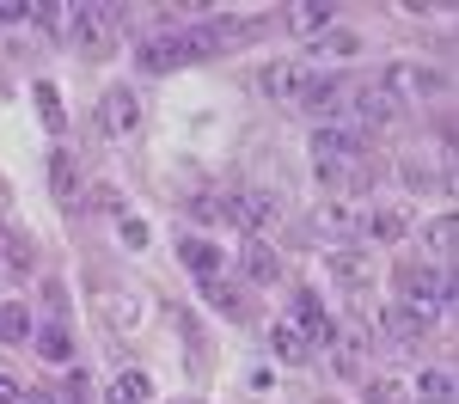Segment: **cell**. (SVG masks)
I'll return each instance as SVG.
<instances>
[{
  "label": "cell",
  "instance_id": "obj_1",
  "mask_svg": "<svg viewBox=\"0 0 459 404\" xmlns=\"http://www.w3.org/2000/svg\"><path fill=\"white\" fill-rule=\"evenodd\" d=\"M307 147H313V172H318L325 184H343L355 166L368 159V142H361L355 129H343V123H318Z\"/></svg>",
  "mask_w": 459,
  "mask_h": 404
},
{
  "label": "cell",
  "instance_id": "obj_2",
  "mask_svg": "<svg viewBox=\"0 0 459 404\" xmlns=\"http://www.w3.org/2000/svg\"><path fill=\"white\" fill-rule=\"evenodd\" d=\"M68 37H74V49H86V56H105L110 49V37L129 25V6H68Z\"/></svg>",
  "mask_w": 459,
  "mask_h": 404
},
{
  "label": "cell",
  "instance_id": "obj_3",
  "mask_svg": "<svg viewBox=\"0 0 459 404\" xmlns=\"http://www.w3.org/2000/svg\"><path fill=\"white\" fill-rule=\"evenodd\" d=\"M447 80H441V68H423V62H386L380 68V92H386L392 105H423V99H435Z\"/></svg>",
  "mask_w": 459,
  "mask_h": 404
},
{
  "label": "cell",
  "instance_id": "obj_4",
  "mask_svg": "<svg viewBox=\"0 0 459 404\" xmlns=\"http://www.w3.org/2000/svg\"><path fill=\"white\" fill-rule=\"evenodd\" d=\"M411 227H417V215H411L404 202H374L368 215H355V239H368V245H398V239H411Z\"/></svg>",
  "mask_w": 459,
  "mask_h": 404
},
{
  "label": "cell",
  "instance_id": "obj_5",
  "mask_svg": "<svg viewBox=\"0 0 459 404\" xmlns=\"http://www.w3.org/2000/svg\"><path fill=\"white\" fill-rule=\"evenodd\" d=\"M282 215V196L276 190H239V196H221V220H239V227H270Z\"/></svg>",
  "mask_w": 459,
  "mask_h": 404
},
{
  "label": "cell",
  "instance_id": "obj_6",
  "mask_svg": "<svg viewBox=\"0 0 459 404\" xmlns=\"http://www.w3.org/2000/svg\"><path fill=\"white\" fill-rule=\"evenodd\" d=\"M99 129H105L110 142L135 135V129H142V99H135L129 86H110L105 99H99Z\"/></svg>",
  "mask_w": 459,
  "mask_h": 404
},
{
  "label": "cell",
  "instance_id": "obj_7",
  "mask_svg": "<svg viewBox=\"0 0 459 404\" xmlns=\"http://www.w3.org/2000/svg\"><path fill=\"white\" fill-rule=\"evenodd\" d=\"M288 31L300 37V43H318L325 31H337V6H331V0H300V6H288Z\"/></svg>",
  "mask_w": 459,
  "mask_h": 404
},
{
  "label": "cell",
  "instance_id": "obj_8",
  "mask_svg": "<svg viewBox=\"0 0 459 404\" xmlns=\"http://www.w3.org/2000/svg\"><path fill=\"white\" fill-rule=\"evenodd\" d=\"M307 86H313V68H307V62H276V68H264V92L282 99V105H300Z\"/></svg>",
  "mask_w": 459,
  "mask_h": 404
},
{
  "label": "cell",
  "instance_id": "obj_9",
  "mask_svg": "<svg viewBox=\"0 0 459 404\" xmlns=\"http://www.w3.org/2000/svg\"><path fill=\"white\" fill-rule=\"evenodd\" d=\"M343 92H350V86H343L337 73L313 68V86H307V99H300V110H307V116H318V123H331V116H337V105H343Z\"/></svg>",
  "mask_w": 459,
  "mask_h": 404
},
{
  "label": "cell",
  "instance_id": "obj_10",
  "mask_svg": "<svg viewBox=\"0 0 459 404\" xmlns=\"http://www.w3.org/2000/svg\"><path fill=\"white\" fill-rule=\"evenodd\" d=\"M294 325L307 331V343H331V337H337V319L325 313V300H318L313 288L294 294Z\"/></svg>",
  "mask_w": 459,
  "mask_h": 404
},
{
  "label": "cell",
  "instance_id": "obj_11",
  "mask_svg": "<svg viewBox=\"0 0 459 404\" xmlns=\"http://www.w3.org/2000/svg\"><path fill=\"white\" fill-rule=\"evenodd\" d=\"M135 68H142V73H172V68H184V49H178V31L147 37L142 49H135Z\"/></svg>",
  "mask_w": 459,
  "mask_h": 404
},
{
  "label": "cell",
  "instance_id": "obj_12",
  "mask_svg": "<svg viewBox=\"0 0 459 404\" xmlns=\"http://www.w3.org/2000/svg\"><path fill=\"white\" fill-rule=\"evenodd\" d=\"M270 356H282L288 367H307L313 362V343H307V331L294 325V319H276L270 325Z\"/></svg>",
  "mask_w": 459,
  "mask_h": 404
},
{
  "label": "cell",
  "instance_id": "obj_13",
  "mask_svg": "<svg viewBox=\"0 0 459 404\" xmlns=\"http://www.w3.org/2000/svg\"><path fill=\"white\" fill-rule=\"evenodd\" d=\"M313 233H318V239H331V245H355V209L331 196V202L313 215Z\"/></svg>",
  "mask_w": 459,
  "mask_h": 404
},
{
  "label": "cell",
  "instance_id": "obj_14",
  "mask_svg": "<svg viewBox=\"0 0 459 404\" xmlns=\"http://www.w3.org/2000/svg\"><path fill=\"white\" fill-rule=\"evenodd\" d=\"M153 399V380H147L142 367H117L105 386V404H147Z\"/></svg>",
  "mask_w": 459,
  "mask_h": 404
},
{
  "label": "cell",
  "instance_id": "obj_15",
  "mask_svg": "<svg viewBox=\"0 0 459 404\" xmlns=\"http://www.w3.org/2000/svg\"><path fill=\"white\" fill-rule=\"evenodd\" d=\"M49 190H56V202H80V159L68 147L49 153Z\"/></svg>",
  "mask_w": 459,
  "mask_h": 404
},
{
  "label": "cell",
  "instance_id": "obj_16",
  "mask_svg": "<svg viewBox=\"0 0 459 404\" xmlns=\"http://www.w3.org/2000/svg\"><path fill=\"white\" fill-rule=\"evenodd\" d=\"M203 300H209L214 313H227V319H251V300H246V288H233L227 276H209V282H203Z\"/></svg>",
  "mask_w": 459,
  "mask_h": 404
},
{
  "label": "cell",
  "instance_id": "obj_17",
  "mask_svg": "<svg viewBox=\"0 0 459 404\" xmlns=\"http://www.w3.org/2000/svg\"><path fill=\"white\" fill-rule=\"evenodd\" d=\"M239 263H246L251 282H276V276H282V252H276L270 239H246V257H239Z\"/></svg>",
  "mask_w": 459,
  "mask_h": 404
},
{
  "label": "cell",
  "instance_id": "obj_18",
  "mask_svg": "<svg viewBox=\"0 0 459 404\" xmlns=\"http://www.w3.org/2000/svg\"><path fill=\"white\" fill-rule=\"evenodd\" d=\"M417 404H454V367L447 362H429L417 374Z\"/></svg>",
  "mask_w": 459,
  "mask_h": 404
},
{
  "label": "cell",
  "instance_id": "obj_19",
  "mask_svg": "<svg viewBox=\"0 0 459 404\" xmlns=\"http://www.w3.org/2000/svg\"><path fill=\"white\" fill-rule=\"evenodd\" d=\"M423 245H429V257H435V263H454V252H459V220L454 215H435L423 227Z\"/></svg>",
  "mask_w": 459,
  "mask_h": 404
},
{
  "label": "cell",
  "instance_id": "obj_20",
  "mask_svg": "<svg viewBox=\"0 0 459 404\" xmlns=\"http://www.w3.org/2000/svg\"><path fill=\"white\" fill-rule=\"evenodd\" d=\"M178 257L190 263V276H196V282H209V276H221V263H227V257L214 252L209 239H178Z\"/></svg>",
  "mask_w": 459,
  "mask_h": 404
},
{
  "label": "cell",
  "instance_id": "obj_21",
  "mask_svg": "<svg viewBox=\"0 0 459 404\" xmlns=\"http://www.w3.org/2000/svg\"><path fill=\"white\" fill-rule=\"evenodd\" d=\"M31 337H37L31 306H25V300H6V306H0V343H31Z\"/></svg>",
  "mask_w": 459,
  "mask_h": 404
},
{
  "label": "cell",
  "instance_id": "obj_22",
  "mask_svg": "<svg viewBox=\"0 0 459 404\" xmlns=\"http://www.w3.org/2000/svg\"><path fill=\"white\" fill-rule=\"evenodd\" d=\"M325 349H331V367H337L343 380H361V362H368V349H361V337H343V331H337V337H331Z\"/></svg>",
  "mask_w": 459,
  "mask_h": 404
},
{
  "label": "cell",
  "instance_id": "obj_23",
  "mask_svg": "<svg viewBox=\"0 0 459 404\" xmlns=\"http://www.w3.org/2000/svg\"><path fill=\"white\" fill-rule=\"evenodd\" d=\"M0 257H6V270H13V276H25V270L37 263V245L19 233V227H0Z\"/></svg>",
  "mask_w": 459,
  "mask_h": 404
},
{
  "label": "cell",
  "instance_id": "obj_24",
  "mask_svg": "<svg viewBox=\"0 0 459 404\" xmlns=\"http://www.w3.org/2000/svg\"><path fill=\"white\" fill-rule=\"evenodd\" d=\"M31 349H37V356H43L49 367H68V362H74L68 331H56V325H43V331H37V337H31Z\"/></svg>",
  "mask_w": 459,
  "mask_h": 404
},
{
  "label": "cell",
  "instance_id": "obj_25",
  "mask_svg": "<svg viewBox=\"0 0 459 404\" xmlns=\"http://www.w3.org/2000/svg\"><path fill=\"white\" fill-rule=\"evenodd\" d=\"M37 105H43V129H49V135H62V129H68V110H62V92H56L49 80H37Z\"/></svg>",
  "mask_w": 459,
  "mask_h": 404
},
{
  "label": "cell",
  "instance_id": "obj_26",
  "mask_svg": "<svg viewBox=\"0 0 459 404\" xmlns=\"http://www.w3.org/2000/svg\"><path fill=\"white\" fill-rule=\"evenodd\" d=\"M361 392H368V404H404V386H398L392 374H368Z\"/></svg>",
  "mask_w": 459,
  "mask_h": 404
},
{
  "label": "cell",
  "instance_id": "obj_27",
  "mask_svg": "<svg viewBox=\"0 0 459 404\" xmlns=\"http://www.w3.org/2000/svg\"><path fill=\"white\" fill-rule=\"evenodd\" d=\"M331 276H337L343 288H361V282H368V270H361L355 252H331Z\"/></svg>",
  "mask_w": 459,
  "mask_h": 404
},
{
  "label": "cell",
  "instance_id": "obj_28",
  "mask_svg": "<svg viewBox=\"0 0 459 404\" xmlns=\"http://www.w3.org/2000/svg\"><path fill=\"white\" fill-rule=\"evenodd\" d=\"M404 184H411V190H435V184H441V172H429V166H417V159H411V166H404Z\"/></svg>",
  "mask_w": 459,
  "mask_h": 404
},
{
  "label": "cell",
  "instance_id": "obj_29",
  "mask_svg": "<svg viewBox=\"0 0 459 404\" xmlns=\"http://www.w3.org/2000/svg\"><path fill=\"white\" fill-rule=\"evenodd\" d=\"M318 49H331V56H355V37L350 31H325V37H318Z\"/></svg>",
  "mask_w": 459,
  "mask_h": 404
},
{
  "label": "cell",
  "instance_id": "obj_30",
  "mask_svg": "<svg viewBox=\"0 0 459 404\" xmlns=\"http://www.w3.org/2000/svg\"><path fill=\"white\" fill-rule=\"evenodd\" d=\"M19 19H31V6L25 0H0V25H19Z\"/></svg>",
  "mask_w": 459,
  "mask_h": 404
},
{
  "label": "cell",
  "instance_id": "obj_31",
  "mask_svg": "<svg viewBox=\"0 0 459 404\" xmlns=\"http://www.w3.org/2000/svg\"><path fill=\"white\" fill-rule=\"evenodd\" d=\"M19 399H25V386H19V380L0 367V404H19Z\"/></svg>",
  "mask_w": 459,
  "mask_h": 404
},
{
  "label": "cell",
  "instance_id": "obj_32",
  "mask_svg": "<svg viewBox=\"0 0 459 404\" xmlns=\"http://www.w3.org/2000/svg\"><path fill=\"white\" fill-rule=\"evenodd\" d=\"M49 404H80V399H68V392H62V399H49Z\"/></svg>",
  "mask_w": 459,
  "mask_h": 404
},
{
  "label": "cell",
  "instance_id": "obj_33",
  "mask_svg": "<svg viewBox=\"0 0 459 404\" xmlns=\"http://www.w3.org/2000/svg\"><path fill=\"white\" fill-rule=\"evenodd\" d=\"M318 404H331V399H318Z\"/></svg>",
  "mask_w": 459,
  "mask_h": 404
}]
</instances>
